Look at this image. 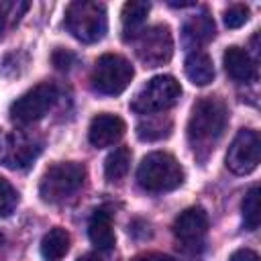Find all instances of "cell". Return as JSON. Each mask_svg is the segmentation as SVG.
<instances>
[{"label": "cell", "mask_w": 261, "mask_h": 261, "mask_svg": "<svg viewBox=\"0 0 261 261\" xmlns=\"http://www.w3.org/2000/svg\"><path fill=\"white\" fill-rule=\"evenodd\" d=\"M39 153L41 143L22 133H8L0 137V163L10 169H27Z\"/></svg>", "instance_id": "10"}, {"label": "cell", "mask_w": 261, "mask_h": 261, "mask_svg": "<svg viewBox=\"0 0 261 261\" xmlns=\"http://www.w3.org/2000/svg\"><path fill=\"white\" fill-rule=\"evenodd\" d=\"M63 24L67 33L77 39L80 43H98L104 39L108 31V18H106V6L100 2L90 0H77L71 2L65 8Z\"/></svg>", "instance_id": "3"}, {"label": "cell", "mask_w": 261, "mask_h": 261, "mask_svg": "<svg viewBox=\"0 0 261 261\" xmlns=\"http://www.w3.org/2000/svg\"><path fill=\"white\" fill-rule=\"evenodd\" d=\"M241 210H243L245 228L247 230H257L259 228V222H261V212H259V186H253L245 194L243 204H241Z\"/></svg>", "instance_id": "21"}, {"label": "cell", "mask_w": 261, "mask_h": 261, "mask_svg": "<svg viewBox=\"0 0 261 261\" xmlns=\"http://www.w3.org/2000/svg\"><path fill=\"white\" fill-rule=\"evenodd\" d=\"M226 122L228 110L222 100L206 96L194 104L188 120V143L200 161H206V157L214 151L226 128Z\"/></svg>", "instance_id": "1"}, {"label": "cell", "mask_w": 261, "mask_h": 261, "mask_svg": "<svg viewBox=\"0 0 261 261\" xmlns=\"http://www.w3.org/2000/svg\"><path fill=\"white\" fill-rule=\"evenodd\" d=\"M130 159L133 151L128 147H116L104 161V175L108 181H118L122 179L128 169H130Z\"/></svg>", "instance_id": "20"}, {"label": "cell", "mask_w": 261, "mask_h": 261, "mask_svg": "<svg viewBox=\"0 0 261 261\" xmlns=\"http://www.w3.org/2000/svg\"><path fill=\"white\" fill-rule=\"evenodd\" d=\"M133 261H175V259L165 253H143V255H137Z\"/></svg>", "instance_id": "27"}, {"label": "cell", "mask_w": 261, "mask_h": 261, "mask_svg": "<svg viewBox=\"0 0 261 261\" xmlns=\"http://www.w3.org/2000/svg\"><path fill=\"white\" fill-rule=\"evenodd\" d=\"M179 96H181V86L173 75H155L135 94L130 102V110L137 114L163 112L175 106Z\"/></svg>", "instance_id": "6"}, {"label": "cell", "mask_w": 261, "mask_h": 261, "mask_svg": "<svg viewBox=\"0 0 261 261\" xmlns=\"http://www.w3.org/2000/svg\"><path fill=\"white\" fill-rule=\"evenodd\" d=\"M184 167L179 161L165 153V151H153L145 155L137 169V181L145 192H171L184 184Z\"/></svg>", "instance_id": "2"}, {"label": "cell", "mask_w": 261, "mask_h": 261, "mask_svg": "<svg viewBox=\"0 0 261 261\" xmlns=\"http://www.w3.org/2000/svg\"><path fill=\"white\" fill-rule=\"evenodd\" d=\"M261 141L251 128H241L226 151V167L237 175H247L259 165Z\"/></svg>", "instance_id": "9"}, {"label": "cell", "mask_w": 261, "mask_h": 261, "mask_svg": "<svg viewBox=\"0 0 261 261\" xmlns=\"http://www.w3.org/2000/svg\"><path fill=\"white\" fill-rule=\"evenodd\" d=\"M135 75L130 61L116 53H104L96 59L90 73V86L102 96H116L124 92Z\"/></svg>", "instance_id": "5"}, {"label": "cell", "mask_w": 261, "mask_h": 261, "mask_svg": "<svg viewBox=\"0 0 261 261\" xmlns=\"http://www.w3.org/2000/svg\"><path fill=\"white\" fill-rule=\"evenodd\" d=\"M208 232V214L202 206L186 208L173 222V234L181 247H198Z\"/></svg>", "instance_id": "11"}, {"label": "cell", "mask_w": 261, "mask_h": 261, "mask_svg": "<svg viewBox=\"0 0 261 261\" xmlns=\"http://www.w3.org/2000/svg\"><path fill=\"white\" fill-rule=\"evenodd\" d=\"M171 130H173V122H171L169 116H163V114L143 118L137 124V137L141 141H147V143L167 139L171 135Z\"/></svg>", "instance_id": "19"}, {"label": "cell", "mask_w": 261, "mask_h": 261, "mask_svg": "<svg viewBox=\"0 0 261 261\" xmlns=\"http://www.w3.org/2000/svg\"><path fill=\"white\" fill-rule=\"evenodd\" d=\"M27 8H29L27 2H20V4L2 2V4H0V37H2V33H4L6 27H12L14 22H18L20 12H24Z\"/></svg>", "instance_id": "23"}, {"label": "cell", "mask_w": 261, "mask_h": 261, "mask_svg": "<svg viewBox=\"0 0 261 261\" xmlns=\"http://www.w3.org/2000/svg\"><path fill=\"white\" fill-rule=\"evenodd\" d=\"M184 69L188 80L194 86H208L214 80V63L212 57L204 51H192L188 53L186 61H184Z\"/></svg>", "instance_id": "16"}, {"label": "cell", "mask_w": 261, "mask_h": 261, "mask_svg": "<svg viewBox=\"0 0 261 261\" xmlns=\"http://www.w3.org/2000/svg\"><path fill=\"white\" fill-rule=\"evenodd\" d=\"M86 181V167L77 161H61L51 165L39 184V196L43 202L59 204L69 200Z\"/></svg>", "instance_id": "4"}, {"label": "cell", "mask_w": 261, "mask_h": 261, "mask_svg": "<svg viewBox=\"0 0 261 261\" xmlns=\"http://www.w3.org/2000/svg\"><path fill=\"white\" fill-rule=\"evenodd\" d=\"M228 261H259V255L255 251H251V249H239V251H234L230 255Z\"/></svg>", "instance_id": "26"}, {"label": "cell", "mask_w": 261, "mask_h": 261, "mask_svg": "<svg viewBox=\"0 0 261 261\" xmlns=\"http://www.w3.org/2000/svg\"><path fill=\"white\" fill-rule=\"evenodd\" d=\"M69 245H71L69 232L61 226H53L49 228V232H45L41 241V257L45 261H61L69 253Z\"/></svg>", "instance_id": "17"}, {"label": "cell", "mask_w": 261, "mask_h": 261, "mask_svg": "<svg viewBox=\"0 0 261 261\" xmlns=\"http://www.w3.org/2000/svg\"><path fill=\"white\" fill-rule=\"evenodd\" d=\"M55 100H57L55 84H49V82L37 84L10 104V118L18 124L37 122L51 110Z\"/></svg>", "instance_id": "7"}, {"label": "cell", "mask_w": 261, "mask_h": 261, "mask_svg": "<svg viewBox=\"0 0 261 261\" xmlns=\"http://www.w3.org/2000/svg\"><path fill=\"white\" fill-rule=\"evenodd\" d=\"M149 10H151V4L149 2H126L122 6L120 20H122L124 39H135L143 31V24L147 20Z\"/></svg>", "instance_id": "18"}, {"label": "cell", "mask_w": 261, "mask_h": 261, "mask_svg": "<svg viewBox=\"0 0 261 261\" xmlns=\"http://www.w3.org/2000/svg\"><path fill=\"white\" fill-rule=\"evenodd\" d=\"M249 20V8L243 4H234L224 10V24L228 29H239Z\"/></svg>", "instance_id": "24"}, {"label": "cell", "mask_w": 261, "mask_h": 261, "mask_svg": "<svg viewBox=\"0 0 261 261\" xmlns=\"http://www.w3.org/2000/svg\"><path fill=\"white\" fill-rule=\"evenodd\" d=\"M4 259V237L0 234V261Z\"/></svg>", "instance_id": "28"}, {"label": "cell", "mask_w": 261, "mask_h": 261, "mask_svg": "<svg viewBox=\"0 0 261 261\" xmlns=\"http://www.w3.org/2000/svg\"><path fill=\"white\" fill-rule=\"evenodd\" d=\"M16 204H18V192L12 188L8 179L0 175V218L10 216L16 210Z\"/></svg>", "instance_id": "22"}, {"label": "cell", "mask_w": 261, "mask_h": 261, "mask_svg": "<svg viewBox=\"0 0 261 261\" xmlns=\"http://www.w3.org/2000/svg\"><path fill=\"white\" fill-rule=\"evenodd\" d=\"M214 33H216L214 20H212V16L204 10L202 14L192 16V18L184 24V43H186L188 47H196V51H198V47L204 45V43H208V41L214 37Z\"/></svg>", "instance_id": "15"}, {"label": "cell", "mask_w": 261, "mask_h": 261, "mask_svg": "<svg viewBox=\"0 0 261 261\" xmlns=\"http://www.w3.org/2000/svg\"><path fill=\"white\" fill-rule=\"evenodd\" d=\"M124 133H126V124L120 116L102 112L92 118L90 128H88V141L96 149H104V147L118 143L124 137Z\"/></svg>", "instance_id": "12"}, {"label": "cell", "mask_w": 261, "mask_h": 261, "mask_svg": "<svg viewBox=\"0 0 261 261\" xmlns=\"http://www.w3.org/2000/svg\"><path fill=\"white\" fill-rule=\"evenodd\" d=\"M135 53L147 67L163 65L173 55V37L167 24H153L143 29L135 39Z\"/></svg>", "instance_id": "8"}, {"label": "cell", "mask_w": 261, "mask_h": 261, "mask_svg": "<svg viewBox=\"0 0 261 261\" xmlns=\"http://www.w3.org/2000/svg\"><path fill=\"white\" fill-rule=\"evenodd\" d=\"M222 61H224L226 73L237 82H253L257 77V65H255L253 57L237 45H232L224 51Z\"/></svg>", "instance_id": "13"}, {"label": "cell", "mask_w": 261, "mask_h": 261, "mask_svg": "<svg viewBox=\"0 0 261 261\" xmlns=\"http://www.w3.org/2000/svg\"><path fill=\"white\" fill-rule=\"evenodd\" d=\"M51 59H53V65L57 69H61V71L71 69V65L75 63V55L71 51H67V49H55Z\"/></svg>", "instance_id": "25"}, {"label": "cell", "mask_w": 261, "mask_h": 261, "mask_svg": "<svg viewBox=\"0 0 261 261\" xmlns=\"http://www.w3.org/2000/svg\"><path fill=\"white\" fill-rule=\"evenodd\" d=\"M88 237L92 245L100 251H110L116 243L114 228H112V216L106 210H94L88 222Z\"/></svg>", "instance_id": "14"}]
</instances>
